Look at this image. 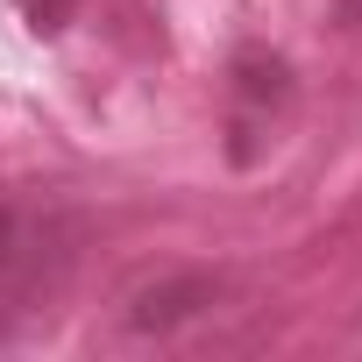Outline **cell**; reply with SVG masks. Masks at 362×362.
<instances>
[{"label": "cell", "instance_id": "obj_1", "mask_svg": "<svg viewBox=\"0 0 362 362\" xmlns=\"http://www.w3.org/2000/svg\"><path fill=\"white\" fill-rule=\"evenodd\" d=\"M57 263H64L57 221H43V214H8V206H0V298L36 291Z\"/></svg>", "mask_w": 362, "mask_h": 362}, {"label": "cell", "instance_id": "obj_2", "mask_svg": "<svg viewBox=\"0 0 362 362\" xmlns=\"http://www.w3.org/2000/svg\"><path fill=\"white\" fill-rule=\"evenodd\" d=\"M199 305H214V277H163V284H149L142 298H135V327L142 334H156V327H177V320H192Z\"/></svg>", "mask_w": 362, "mask_h": 362}]
</instances>
